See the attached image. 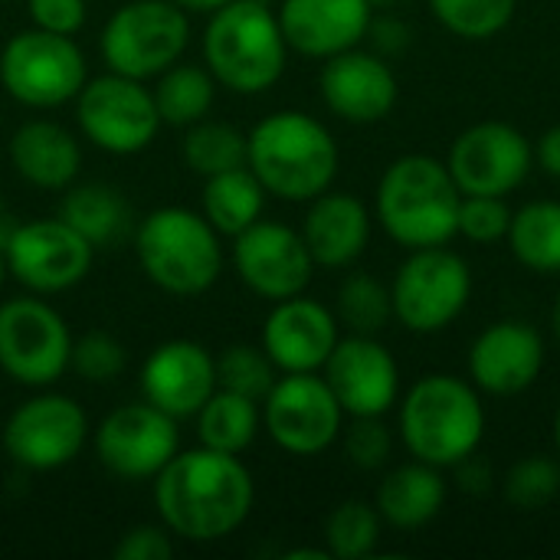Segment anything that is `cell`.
I'll return each instance as SVG.
<instances>
[{"label": "cell", "mask_w": 560, "mask_h": 560, "mask_svg": "<svg viewBox=\"0 0 560 560\" xmlns=\"http://www.w3.org/2000/svg\"><path fill=\"white\" fill-rule=\"evenodd\" d=\"M154 502L167 532L187 541H220L233 535L253 509V476L220 450L177 453L154 476Z\"/></svg>", "instance_id": "6da1fadb"}, {"label": "cell", "mask_w": 560, "mask_h": 560, "mask_svg": "<svg viewBox=\"0 0 560 560\" xmlns=\"http://www.w3.org/2000/svg\"><path fill=\"white\" fill-rule=\"evenodd\" d=\"M463 190L446 161L430 154L397 158L377 184V220L404 249L446 246L456 236Z\"/></svg>", "instance_id": "7a4b0ae2"}, {"label": "cell", "mask_w": 560, "mask_h": 560, "mask_svg": "<svg viewBox=\"0 0 560 560\" xmlns=\"http://www.w3.org/2000/svg\"><path fill=\"white\" fill-rule=\"evenodd\" d=\"M246 138V167L259 177L266 194L279 200H315L338 174V144L331 131L305 112H276Z\"/></svg>", "instance_id": "3957f363"}, {"label": "cell", "mask_w": 560, "mask_h": 560, "mask_svg": "<svg viewBox=\"0 0 560 560\" xmlns=\"http://www.w3.org/2000/svg\"><path fill=\"white\" fill-rule=\"evenodd\" d=\"M407 453L436 469H453L486 440V407L472 384L453 374L420 377L400 404Z\"/></svg>", "instance_id": "277c9868"}, {"label": "cell", "mask_w": 560, "mask_h": 560, "mask_svg": "<svg viewBox=\"0 0 560 560\" xmlns=\"http://www.w3.org/2000/svg\"><path fill=\"white\" fill-rule=\"evenodd\" d=\"M289 43L282 36L279 16L259 0H230L213 10L203 30V56L210 75L240 92L256 95L279 82L285 72Z\"/></svg>", "instance_id": "5b68a950"}, {"label": "cell", "mask_w": 560, "mask_h": 560, "mask_svg": "<svg viewBox=\"0 0 560 560\" xmlns=\"http://www.w3.org/2000/svg\"><path fill=\"white\" fill-rule=\"evenodd\" d=\"M135 253L144 276L171 295H200L223 269L217 230L207 217L184 207L148 213L135 233Z\"/></svg>", "instance_id": "8992f818"}, {"label": "cell", "mask_w": 560, "mask_h": 560, "mask_svg": "<svg viewBox=\"0 0 560 560\" xmlns=\"http://www.w3.org/2000/svg\"><path fill=\"white\" fill-rule=\"evenodd\" d=\"M394 318L413 335H436L446 331L472 299V272L469 262L446 249H410L400 262L394 285Z\"/></svg>", "instance_id": "52a82bcc"}, {"label": "cell", "mask_w": 560, "mask_h": 560, "mask_svg": "<svg viewBox=\"0 0 560 560\" xmlns=\"http://www.w3.org/2000/svg\"><path fill=\"white\" fill-rule=\"evenodd\" d=\"M190 39V23L174 0H131L102 30V56L112 72L151 79L171 69Z\"/></svg>", "instance_id": "ba28073f"}, {"label": "cell", "mask_w": 560, "mask_h": 560, "mask_svg": "<svg viewBox=\"0 0 560 560\" xmlns=\"http://www.w3.org/2000/svg\"><path fill=\"white\" fill-rule=\"evenodd\" d=\"M0 82L30 108H56L85 85V56L72 36L23 30L0 52Z\"/></svg>", "instance_id": "9c48e42d"}, {"label": "cell", "mask_w": 560, "mask_h": 560, "mask_svg": "<svg viewBox=\"0 0 560 560\" xmlns=\"http://www.w3.org/2000/svg\"><path fill=\"white\" fill-rule=\"evenodd\" d=\"M72 354V335L62 315L39 299H10L0 305V368L26 387H46L62 377Z\"/></svg>", "instance_id": "30bf717a"}, {"label": "cell", "mask_w": 560, "mask_h": 560, "mask_svg": "<svg viewBox=\"0 0 560 560\" xmlns=\"http://www.w3.org/2000/svg\"><path fill=\"white\" fill-rule=\"evenodd\" d=\"M79 128L82 135L112 154H138L144 151L158 128L161 115L154 105V92L141 85V79L108 72L79 89Z\"/></svg>", "instance_id": "8fae6325"}, {"label": "cell", "mask_w": 560, "mask_h": 560, "mask_svg": "<svg viewBox=\"0 0 560 560\" xmlns=\"http://www.w3.org/2000/svg\"><path fill=\"white\" fill-rule=\"evenodd\" d=\"M266 430L292 456H318L341 436L345 410L315 371L285 374L266 394Z\"/></svg>", "instance_id": "7c38bea8"}, {"label": "cell", "mask_w": 560, "mask_h": 560, "mask_svg": "<svg viewBox=\"0 0 560 560\" xmlns=\"http://www.w3.org/2000/svg\"><path fill=\"white\" fill-rule=\"evenodd\" d=\"M535 164L532 141L505 121H479L466 128L450 154L446 167L463 194L505 197L525 184Z\"/></svg>", "instance_id": "4fadbf2b"}, {"label": "cell", "mask_w": 560, "mask_h": 560, "mask_svg": "<svg viewBox=\"0 0 560 560\" xmlns=\"http://www.w3.org/2000/svg\"><path fill=\"white\" fill-rule=\"evenodd\" d=\"M3 262L16 282L33 292H66L85 279L92 266V243L66 220H33L16 226L3 243Z\"/></svg>", "instance_id": "5bb4252c"}, {"label": "cell", "mask_w": 560, "mask_h": 560, "mask_svg": "<svg viewBox=\"0 0 560 560\" xmlns=\"http://www.w3.org/2000/svg\"><path fill=\"white\" fill-rule=\"evenodd\" d=\"M180 446L177 420L154 404H125L95 430L98 463L121 479H154Z\"/></svg>", "instance_id": "9a60e30c"}, {"label": "cell", "mask_w": 560, "mask_h": 560, "mask_svg": "<svg viewBox=\"0 0 560 560\" xmlns=\"http://www.w3.org/2000/svg\"><path fill=\"white\" fill-rule=\"evenodd\" d=\"M89 436L82 407L59 394H43L16 407L3 427L10 459L33 472H49L72 463Z\"/></svg>", "instance_id": "2e32d148"}, {"label": "cell", "mask_w": 560, "mask_h": 560, "mask_svg": "<svg viewBox=\"0 0 560 560\" xmlns=\"http://www.w3.org/2000/svg\"><path fill=\"white\" fill-rule=\"evenodd\" d=\"M233 259H236L240 279L259 299H269V302L302 295L315 272V259L302 233L282 223H269V220H256L236 236Z\"/></svg>", "instance_id": "e0dca14e"}, {"label": "cell", "mask_w": 560, "mask_h": 560, "mask_svg": "<svg viewBox=\"0 0 560 560\" xmlns=\"http://www.w3.org/2000/svg\"><path fill=\"white\" fill-rule=\"evenodd\" d=\"M325 381L348 417H384L400 397L397 361L371 335L338 338L325 361Z\"/></svg>", "instance_id": "ac0fdd59"}, {"label": "cell", "mask_w": 560, "mask_h": 560, "mask_svg": "<svg viewBox=\"0 0 560 560\" xmlns=\"http://www.w3.org/2000/svg\"><path fill=\"white\" fill-rule=\"evenodd\" d=\"M318 89L325 105L338 118L354 125H374L387 118L400 95L397 75L384 62V56L364 52L358 46L328 56L318 75Z\"/></svg>", "instance_id": "d6986e66"}, {"label": "cell", "mask_w": 560, "mask_h": 560, "mask_svg": "<svg viewBox=\"0 0 560 560\" xmlns=\"http://www.w3.org/2000/svg\"><path fill=\"white\" fill-rule=\"evenodd\" d=\"M545 368V341L528 322H495L469 348L472 387L492 397L528 390Z\"/></svg>", "instance_id": "ffe728a7"}, {"label": "cell", "mask_w": 560, "mask_h": 560, "mask_svg": "<svg viewBox=\"0 0 560 560\" xmlns=\"http://www.w3.org/2000/svg\"><path fill=\"white\" fill-rule=\"evenodd\" d=\"M338 345V318L315 299H282L262 325V351L282 374L322 371Z\"/></svg>", "instance_id": "44dd1931"}, {"label": "cell", "mask_w": 560, "mask_h": 560, "mask_svg": "<svg viewBox=\"0 0 560 560\" xmlns=\"http://www.w3.org/2000/svg\"><path fill=\"white\" fill-rule=\"evenodd\" d=\"M217 390V361L197 341H167L141 368V394L167 417H197Z\"/></svg>", "instance_id": "7402d4cb"}, {"label": "cell", "mask_w": 560, "mask_h": 560, "mask_svg": "<svg viewBox=\"0 0 560 560\" xmlns=\"http://www.w3.org/2000/svg\"><path fill=\"white\" fill-rule=\"evenodd\" d=\"M371 0H282L279 26L289 49L315 59L354 49L371 30Z\"/></svg>", "instance_id": "603a6c76"}, {"label": "cell", "mask_w": 560, "mask_h": 560, "mask_svg": "<svg viewBox=\"0 0 560 560\" xmlns=\"http://www.w3.org/2000/svg\"><path fill=\"white\" fill-rule=\"evenodd\" d=\"M308 213L302 223V240L325 269H345L364 256L371 243V213L351 194H318L308 200Z\"/></svg>", "instance_id": "cb8c5ba5"}, {"label": "cell", "mask_w": 560, "mask_h": 560, "mask_svg": "<svg viewBox=\"0 0 560 560\" xmlns=\"http://www.w3.org/2000/svg\"><path fill=\"white\" fill-rule=\"evenodd\" d=\"M10 161L23 180L43 190H62L75 180L82 151L56 121H26L10 141Z\"/></svg>", "instance_id": "d4e9b609"}, {"label": "cell", "mask_w": 560, "mask_h": 560, "mask_svg": "<svg viewBox=\"0 0 560 560\" xmlns=\"http://www.w3.org/2000/svg\"><path fill=\"white\" fill-rule=\"evenodd\" d=\"M446 505V479L430 463H407L384 476L377 486L374 509L397 532H417L430 525Z\"/></svg>", "instance_id": "484cf974"}, {"label": "cell", "mask_w": 560, "mask_h": 560, "mask_svg": "<svg viewBox=\"0 0 560 560\" xmlns=\"http://www.w3.org/2000/svg\"><path fill=\"white\" fill-rule=\"evenodd\" d=\"M262 203H266V187L249 167H233L207 177L203 217L217 233L240 236L246 226H253L262 217Z\"/></svg>", "instance_id": "4316f807"}, {"label": "cell", "mask_w": 560, "mask_h": 560, "mask_svg": "<svg viewBox=\"0 0 560 560\" xmlns=\"http://www.w3.org/2000/svg\"><path fill=\"white\" fill-rule=\"evenodd\" d=\"M509 246L515 259L541 276L560 272V203L558 200H535L512 213Z\"/></svg>", "instance_id": "83f0119b"}, {"label": "cell", "mask_w": 560, "mask_h": 560, "mask_svg": "<svg viewBox=\"0 0 560 560\" xmlns=\"http://www.w3.org/2000/svg\"><path fill=\"white\" fill-rule=\"evenodd\" d=\"M259 433V407L256 400L217 387L213 397L197 413V436L207 450L243 453Z\"/></svg>", "instance_id": "f1b7e54d"}, {"label": "cell", "mask_w": 560, "mask_h": 560, "mask_svg": "<svg viewBox=\"0 0 560 560\" xmlns=\"http://www.w3.org/2000/svg\"><path fill=\"white\" fill-rule=\"evenodd\" d=\"M59 220H66L92 246H112L128 230L125 200L105 184H82L66 194Z\"/></svg>", "instance_id": "f546056e"}, {"label": "cell", "mask_w": 560, "mask_h": 560, "mask_svg": "<svg viewBox=\"0 0 560 560\" xmlns=\"http://www.w3.org/2000/svg\"><path fill=\"white\" fill-rule=\"evenodd\" d=\"M213 92H217V79L200 69V66H171L161 72L158 89H154V105L161 121L167 125H197L210 105H213Z\"/></svg>", "instance_id": "4dcf8cb0"}, {"label": "cell", "mask_w": 560, "mask_h": 560, "mask_svg": "<svg viewBox=\"0 0 560 560\" xmlns=\"http://www.w3.org/2000/svg\"><path fill=\"white\" fill-rule=\"evenodd\" d=\"M180 151H184V161L197 174L213 177V174H223L233 167H246L249 138L226 121H203L200 118L197 125H190Z\"/></svg>", "instance_id": "1f68e13d"}, {"label": "cell", "mask_w": 560, "mask_h": 560, "mask_svg": "<svg viewBox=\"0 0 560 560\" xmlns=\"http://www.w3.org/2000/svg\"><path fill=\"white\" fill-rule=\"evenodd\" d=\"M351 335H371L377 338L390 318H394V299L390 289L368 276V272H351L341 289H338V315H335Z\"/></svg>", "instance_id": "d6a6232c"}, {"label": "cell", "mask_w": 560, "mask_h": 560, "mask_svg": "<svg viewBox=\"0 0 560 560\" xmlns=\"http://www.w3.org/2000/svg\"><path fill=\"white\" fill-rule=\"evenodd\" d=\"M381 512L361 499L341 502L325 522V551L338 560L371 558L381 541Z\"/></svg>", "instance_id": "836d02e7"}, {"label": "cell", "mask_w": 560, "mask_h": 560, "mask_svg": "<svg viewBox=\"0 0 560 560\" xmlns=\"http://www.w3.org/2000/svg\"><path fill=\"white\" fill-rule=\"evenodd\" d=\"M427 3L453 36L472 43L499 36L518 10V0H427Z\"/></svg>", "instance_id": "e575fe53"}, {"label": "cell", "mask_w": 560, "mask_h": 560, "mask_svg": "<svg viewBox=\"0 0 560 560\" xmlns=\"http://www.w3.org/2000/svg\"><path fill=\"white\" fill-rule=\"evenodd\" d=\"M560 492V463L551 456H525L518 459L505 482L502 495L518 512H538L548 502H555Z\"/></svg>", "instance_id": "d590c367"}, {"label": "cell", "mask_w": 560, "mask_h": 560, "mask_svg": "<svg viewBox=\"0 0 560 560\" xmlns=\"http://www.w3.org/2000/svg\"><path fill=\"white\" fill-rule=\"evenodd\" d=\"M276 384V364L262 348L253 345H233L217 361V387L243 394L249 400H266V394Z\"/></svg>", "instance_id": "8d00e7d4"}, {"label": "cell", "mask_w": 560, "mask_h": 560, "mask_svg": "<svg viewBox=\"0 0 560 560\" xmlns=\"http://www.w3.org/2000/svg\"><path fill=\"white\" fill-rule=\"evenodd\" d=\"M512 226V210L505 197H486V194H463L459 203V223L456 236H466L469 243H499L509 236Z\"/></svg>", "instance_id": "74e56055"}, {"label": "cell", "mask_w": 560, "mask_h": 560, "mask_svg": "<svg viewBox=\"0 0 560 560\" xmlns=\"http://www.w3.org/2000/svg\"><path fill=\"white\" fill-rule=\"evenodd\" d=\"M69 368L89 384H108L125 371V348L105 331H89L72 341Z\"/></svg>", "instance_id": "f35d334b"}, {"label": "cell", "mask_w": 560, "mask_h": 560, "mask_svg": "<svg viewBox=\"0 0 560 560\" xmlns=\"http://www.w3.org/2000/svg\"><path fill=\"white\" fill-rule=\"evenodd\" d=\"M394 440L390 430L381 423V417H354V423L345 430V456L358 469H381L390 459Z\"/></svg>", "instance_id": "ab89813d"}, {"label": "cell", "mask_w": 560, "mask_h": 560, "mask_svg": "<svg viewBox=\"0 0 560 560\" xmlns=\"http://www.w3.org/2000/svg\"><path fill=\"white\" fill-rule=\"evenodd\" d=\"M30 16L39 30L72 36L85 23V0H30Z\"/></svg>", "instance_id": "60d3db41"}, {"label": "cell", "mask_w": 560, "mask_h": 560, "mask_svg": "<svg viewBox=\"0 0 560 560\" xmlns=\"http://www.w3.org/2000/svg\"><path fill=\"white\" fill-rule=\"evenodd\" d=\"M174 558V545L171 538L154 528V525H141L131 528L128 535H121V541L115 545V560H171Z\"/></svg>", "instance_id": "b9f144b4"}, {"label": "cell", "mask_w": 560, "mask_h": 560, "mask_svg": "<svg viewBox=\"0 0 560 560\" xmlns=\"http://www.w3.org/2000/svg\"><path fill=\"white\" fill-rule=\"evenodd\" d=\"M371 39L377 43V49L381 52H400V49H407V43H410V30L400 23V20H381V23H374L371 20Z\"/></svg>", "instance_id": "7bdbcfd3"}, {"label": "cell", "mask_w": 560, "mask_h": 560, "mask_svg": "<svg viewBox=\"0 0 560 560\" xmlns=\"http://www.w3.org/2000/svg\"><path fill=\"white\" fill-rule=\"evenodd\" d=\"M535 158H538V164H541L545 174H551V177H558L560 180V125L548 128V131L538 138Z\"/></svg>", "instance_id": "ee69618b"}, {"label": "cell", "mask_w": 560, "mask_h": 560, "mask_svg": "<svg viewBox=\"0 0 560 560\" xmlns=\"http://www.w3.org/2000/svg\"><path fill=\"white\" fill-rule=\"evenodd\" d=\"M459 479H463V489H469V492H489V486H492V472H489V466H482V463H476V453L469 456V459H463L459 466Z\"/></svg>", "instance_id": "f6af8a7d"}, {"label": "cell", "mask_w": 560, "mask_h": 560, "mask_svg": "<svg viewBox=\"0 0 560 560\" xmlns=\"http://www.w3.org/2000/svg\"><path fill=\"white\" fill-rule=\"evenodd\" d=\"M180 10H197V13H213L220 7H226L230 0H174Z\"/></svg>", "instance_id": "bcb514c9"}, {"label": "cell", "mask_w": 560, "mask_h": 560, "mask_svg": "<svg viewBox=\"0 0 560 560\" xmlns=\"http://www.w3.org/2000/svg\"><path fill=\"white\" fill-rule=\"evenodd\" d=\"M551 331H555V338L560 341V292L558 299H555V308H551Z\"/></svg>", "instance_id": "7dc6e473"}, {"label": "cell", "mask_w": 560, "mask_h": 560, "mask_svg": "<svg viewBox=\"0 0 560 560\" xmlns=\"http://www.w3.org/2000/svg\"><path fill=\"white\" fill-rule=\"evenodd\" d=\"M551 433H555V450H558V456H560V407H558V413H555V427H551Z\"/></svg>", "instance_id": "c3c4849f"}, {"label": "cell", "mask_w": 560, "mask_h": 560, "mask_svg": "<svg viewBox=\"0 0 560 560\" xmlns=\"http://www.w3.org/2000/svg\"><path fill=\"white\" fill-rule=\"evenodd\" d=\"M3 272H7V262H3V249H0V285H3Z\"/></svg>", "instance_id": "681fc988"}, {"label": "cell", "mask_w": 560, "mask_h": 560, "mask_svg": "<svg viewBox=\"0 0 560 560\" xmlns=\"http://www.w3.org/2000/svg\"><path fill=\"white\" fill-rule=\"evenodd\" d=\"M0 223H3V194H0Z\"/></svg>", "instance_id": "f907efd6"}, {"label": "cell", "mask_w": 560, "mask_h": 560, "mask_svg": "<svg viewBox=\"0 0 560 560\" xmlns=\"http://www.w3.org/2000/svg\"><path fill=\"white\" fill-rule=\"evenodd\" d=\"M371 3H390V0H371Z\"/></svg>", "instance_id": "816d5d0a"}]
</instances>
